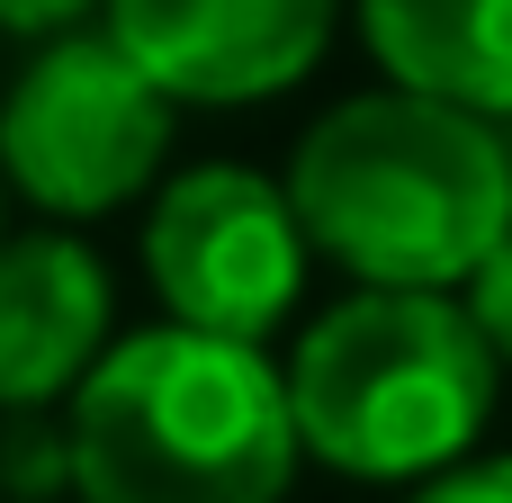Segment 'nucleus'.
<instances>
[{"instance_id": "39448f33", "label": "nucleus", "mask_w": 512, "mask_h": 503, "mask_svg": "<svg viewBox=\"0 0 512 503\" xmlns=\"http://www.w3.org/2000/svg\"><path fill=\"white\" fill-rule=\"evenodd\" d=\"M144 270L171 306V324H198V333H234V342H261L288 306H297V279H306V225H297V198L243 162H207L189 171L153 225H144Z\"/></svg>"}, {"instance_id": "0eeeda50", "label": "nucleus", "mask_w": 512, "mask_h": 503, "mask_svg": "<svg viewBox=\"0 0 512 503\" xmlns=\"http://www.w3.org/2000/svg\"><path fill=\"white\" fill-rule=\"evenodd\" d=\"M108 351V279L63 234L0 243V405H54Z\"/></svg>"}, {"instance_id": "9d476101", "label": "nucleus", "mask_w": 512, "mask_h": 503, "mask_svg": "<svg viewBox=\"0 0 512 503\" xmlns=\"http://www.w3.org/2000/svg\"><path fill=\"white\" fill-rule=\"evenodd\" d=\"M414 503H512V459H477V468H450L432 477Z\"/></svg>"}, {"instance_id": "7ed1b4c3", "label": "nucleus", "mask_w": 512, "mask_h": 503, "mask_svg": "<svg viewBox=\"0 0 512 503\" xmlns=\"http://www.w3.org/2000/svg\"><path fill=\"white\" fill-rule=\"evenodd\" d=\"M297 441L342 477L450 468L495 405V342L441 288H360L288 360Z\"/></svg>"}, {"instance_id": "9b49d317", "label": "nucleus", "mask_w": 512, "mask_h": 503, "mask_svg": "<svg viewBox=\"0 0 512 503\" xmlns=\"http://www.w3.org/2000/svg\"><path fill=\"white\" fill-rule=\"evenodd\" d=\"M90 9H108V0H0V27H18V36H63V27H81Z\"/></svg>"}, {"instance_id": "423d86ee", "label": "nucleus", "mask_w": 512, "mask_h": 503, "mask_svg": "<svg viewBox=\"0 0 512 503\" xmlns=\"http://www.w3.org/2000/svg\"><path fill=\"white\" fill-rule=\"evenodd\" d=\"M333 9L342 0H108V36L171 99L243 108L315 72Z\"/></svg>"}, {"instance_id": "6e6552de", "label": "nucleus", "mask_w": 512, "mask_h": 503, "mask_svg": "<svg viewBox=\"0 0 512 503\" xmlns=\"http://www.w3.org/2000/svg\"><path fill=\"white\" fill-rule=\"evenodd\" d=\"M360 27L405 90L512 117V0H360Z\"/></svg>"}, {"instance_id": "20e7f679", "label": "nucleus", "mask_w": 512, "mask_h": 503, "mask_svg": "<svg viewBox=\"0 0 512 503\" xmlns=\"http://www.w3.org/2000/svg\"><path fill=\"white\" fill-rule=\"evenodd\" d=\"M171 144V90L117 36H54L0 99V171L45 216H108L153 180Z\"/></svg>"}, {"instance_id": "f03ea898", "label": "nucleus", "mask_w": 512, "mask_h": 503, "mask_svg": "<svg viewBox=\"0 0 512 503\" xmlns=\"http://www.w3.org/2000/svg\"><path fill=\"white\" fill-rule=\"evenodd\" d=\"M297 450L288 378L234 333L162 324L99 351L72 387L81 503H279Z\"/></svg>"}, {"instance_id": "f257e3e1", "label": "nucleus", "mask_w": 512, "mask_h": 503, "mask_svg": "<svg viewBox=\"0 0 512 503\" xmlns=\"http://www.w3.org/2000/svg\"><path fill=\"white\" fill-rule=\"evenodd\" d=\"M288 198L306 243L369 288H459L512 225V144L477 108L396 81L297 144Z\"/></svg>"}, {"instance_id": "1a4fd4ad", "label": "nucleus", "mask_w": 512, "mask_h": 503, "mask_svg": "<svg viewBox=\"0 0 512 503\" xmlns=\"http://www.w3.org/2000/svg\"><path fill=\"white\" fill-rule=\"evenodd\" d=\"M468 315L486 324V342H495V360H512V225L495 234V252L468 270Z\"/></svg>"}]
</instances>
